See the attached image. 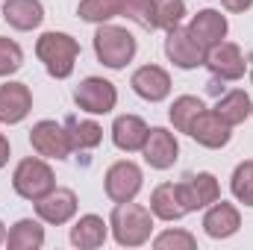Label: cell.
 Masks as SVG:
<instances>
[{
	"instance_id": "30bf717a",
	"label": "cell",
	"mask_w": 253,
	"mask_h": 250,
	"mask_svg": "<svg viewBox=\"0 0 253 250\" xmlns=\"http://www.w3.org/2000/svg\"><path fill=\"white\" fill-rule=\"evenodd\" d=\"M141 153H144V162L156 171H168L177 156H180V144L174 138V132H168L165 126H153L147 129V138L141 144Z\"/></svg>"
},
{
	"instance_id": "d4e9b609",
	"label": "cell",
	"mask_w": 253,
	"mask_h": 250,
	"mask_svg": "<svg viewBox=\"0 0 253 250\" xmlns=\"http://www.w3.org/2000/svg\"><path fill=\"white\" fill-rule=\"evenodd\" d=\"M203 109H206V106H203V100H200V97H194V94H183V97H177V100L171 103L168 118H171V124L177 126L180 132H189L191 121H194Z\"/></svg>"
},
{
	"instance_id": "8fae6325",
	"label": "cell",
	"mask_w": 253,
	"mask_h": 250,
	"mask_svg": "<svg viewBox=\"0 0 253 250\" xmlns=\"http://www.w3.org/2000/svg\"><path fill=\"white\" fill-rule=\"evenodd\" d=\"M206 65L218 80H242L245 71H248L242 47L233 44V42H218L215 47H209L206 50Z\"/></svg>"
},
{
	"instance_id": "7402d4cb",
	"label": "cell",
	"mask_w": 253,
	"mask_h": 250,
	"mask_svg": "<svg viewBox=\"0 0 253 250\" xmlns=\"http://www.w3.org/2000/svg\"><path fill=\"white\" fill-rule=\"evenodd\" d=\"M150 212L162 221H180L186 215V206L180 203V194H177V183H162V186L153 188Z\"/></svg>"
},
{
	"instance_id": "3957f363",
	"label": "cell",
	"mask_w": 253,
	"mask_h": 250,
	"mask_svg": "<svg viewBox=\"0 0 253 250\" xmlns=\"http://www.w3.org/2000/svg\"><path fill=\"white\" fill-rule=\"evenodd\" d=\"M94 53L97 59L118 71L124 65L132 62L135 56V39L132 33L124 30V27H115V24H97V33H94Z\"/></svg>"
},
{
	"instance_id": "9c48e42d",
	"label": "cell",
	"mask_w": 253,
	"mask_h": 250,
	"mask_svg": "<svg viewBox=\"0 0 253 250\" xmlns=\"http://www.w3.org/2000/svg\"><path fill=\"white\" fill-rule=\"evenodd\" d=\"M30 144L44 159H68V153L74 150L71 138H68V129L56 121H39L30 129Z\"/></svg>"
},
{
	"instance_id": "ffe728a7",
	"label": "cell",
	"mask_w": 253,
	"mask_h": 250,
	"mask_svg": "<svg viewBox=\"0 0 253 250\" xmlns=\"http://www.w3.org/2000/svg\"><path fill=\"white\" fill-rule=\"evenodd\" d=\"M106 233H109V227H106V221L100 215H83L71 227V245L80 250H97L103 248Z\"/></svg>"
},
{
	"instance_id": "f546056e",
	"label": "cell",
	"mask_w": 253,
	"mask_h": 250,
	"mask_svg": "<svg viewBox=\"0 0 253 250\" xmlns=\"http://www.w3.org/2000/svg\"><path fill=\"white\" fill-rule=\"evenodd\" d=\"M153 248L156 250H194L197 239L191 233H186V230H165L162 236L153 239Z\"/></svg>"
},
{
	"instance_id": "d6a6232c",
	"label": "cell",
	"mask_w": 253,
	"mask_h": 250,
	"mask_svg": "<svg viewBox=\"0 0 253 250\" xmlns=\"http://www.w3.org/2000/svg\"><path fill=\"white\" fill-rule=\"evenodd\" d=\"M6 162H9V138L0 132V168H3Z\"/></svg>"
},
{
	"instance_id": "603a6c76",
	"label": "cell",
	"mask_w": 253,
	"mask_h": 250,
	"mask_svg": "<svg viewBox=\"0 0 253 250\" xmlns=\"http://www.w3.org/2000/svg\"><path fill=\"white\" fill-rule=\"evenodd\" d=\"M42 245H44V227L33 218H21L6 236L9 250H39Z\"/></svg>"
},
{
	"instance_id": "e0dca14e",
	"label": "cell",
	"mask_w": 253,
	"mask_h": 250,
	"mask_svg": "<svg viewBox=\"0 0 253 250\" xmlns=\"http://www.w3.org/2000/svg\"><path fill=\"white\" fill-rule=\"evenodd\" d=\"M189 30L194 33V39L209 50V47H215L218 42H224V39H227L230 24H227V18H224L218 9H200V12L191 18Z\"/></svg>"
},
{
	"instance_id": "7c38bea8",
	"label": "cell",
	"mask_w": 253,
	"mask_h": 250,
	"mask_svg": "<svg viewBox=\"0 0 253 250\" xmlns=\"http://www.w3.org/2000/svg\"><path fill=\"white\" fill-rule=\"evenodd\" d=\"M129 85H132V91H135L141 100H147V103H159V100H165V97L171 94V77H168V71L159 68V65H141V68L129 77Z\"/></svg>"
},
{
	"instance_id": "d6986e66",
	"label": "cell",
	"mask_w": 253,
	"mask_h": 250,
	"mask_svg": "<svg viewBox=\"0 0 253 250\" xmlns=\"http://www.w3.org/2000/svg\"><path fill=\"white\" fill-rule=\"evenodd\" d=\"M147 129L150 126L144 124L138 115H118L115 124H112V141H115L118 150L135 153V150H141V144L147 138Z\"/></svg>"
},
{
	"instance_id": "2e32d148",
	"label": "cell",
	"mask_w": 253,
	"mask_h": 250,
	"mask_svg": "<svg viewBox=\"0 0 253 250\" xmlns=\"http://www.w3.org/2000/svg\"><path fill=\"white\" fill-rule=\"evenodd\" d=\"M239 227H242L239 209H236L233 203L221 200V197H218V200L209 206V212L203 215V230H206L209 239H230V236L239 233Z\"/></svg>"
},
{
	"instance_id": "ba28073f",
	"label": "cell",
	"mask_w": 253,
	"mask_h": 250,
	"mask_svg": "<svg viewBox=\"0 0 253 250\" xmlns=\"http://www.w3.org/2000/svg\"><path fill=\"white\" fill-rule=\"evenodd\" d=\"M141 168L129 159H121L115 165H109L106 177H103V186H106V194L109 200L115 203H126V200H135V194L141 191Z\"/></svg>"
},
{
	"instance_id": "83f0119b",
	"label": "cell",
	"mask_w": 253,
	"mask_h": 250,
	"mask_svg": "<svg viewBox=\"0 0 253 250\" xmlns=\"http://www.w3.org/2000/svg\"><path fill=\"white\" fill-rule=\"evenodd\" d=\"M230 191H233V197H236L239 203L253 206V159L236 165L233 180H230Z\"/></svg>"
},
{
	"instance_id": "f1b7e54d",
	"label": "cell",
	"mask_w": 253,
	"mask_h": 250,
	"mask_svg": "<svg viewBox=\"0 0 253 250\" xmlns=\"http://www.w3.org/2000/svg\"><path fill=\"white\" fill-rule=\"evenodd\" d=\"M183 15H186V3L183 0H156V27L159 30L168 33V30L180 27Z\"/></svg>"
},
{
	"instance_id": "6da1fadb",
	"label": "cell",
	"mask_w": 253,
	"mask_h": 250,
	"mask_svg": "<svg viewBox=\"0 0 253 250\" xmlns=\"http://www.w3.org/2000/svg\"><path fill=\"white\" fill-rule=\"evenodd\" d=\"M112 236L121 248H141L144 242H150L153 233V212L126 200V203H115L112 218H109Z\"/></svg>"
},
{
	"instance_id": "4fadbf2b",
	"label": "cell",
	"mask_w": 253,
	"mask_h": 250,
	"mask_svg": "<svg viewBox=\"0 0 253 250\" xmlns=\"http://www.w3.org/2000/svg\"><path fill=\"white\" fill-rule=\"evenodd\" d=\"M233 126L227 124V121H221L218 118V112L212 109H203L189 126V135L197 141V144H203V147H209V150H218V147H224V144H230V138H233V132H230Z\"/></svg>"
},
{
	"instance_id": "5b68a950",
	"label": "cell",
	"mask_w": 253,
	"mask_h": 250,
	"mask_svg": "<svg viewBox=\"0 0 253 250\" xmlns=\"http://www.w3.org/2000/svg\"><path fill=\"white\" fill-rule=\"evenodd\" d=\"M74 100H77L80 109H85V112H91V115H106V112H112L115 103H118V88H115L109 80H103V77H85V80L77 85Z\"/></svg>"
},
{
	"instance_id": "836d02e7",
	"label": "cell",
	"mask_w": 253,
	"mask_h": 250,
	"mask_svg": "<svg viewBox=\"0 0 253 250\" xmlns=\"http://www.w3.org/2000/svg\"><path fill=\"white\" fill-rule=\"evenodd\" d=\"M6 242V230H3V221H0V245Z\"/></svg>"
},
{
	"instance_id": "ac0fdd59",
	"label": "cell",
	"mask_w": 253,
	"mask_h": 250,
	"mask_svg": "<svg viewBox=\"0 0 253 250\" xmlns=\"http://www.w3.org/2000/svg\"><path fill=\"white\" fill-rule=\"evenodd\" d=\"M3 21L21 33L36 30L44 21V6H42V0H6L3 3Z\"/></svg>"
},
{
	"instance_id": "484cf974",
	"label": "cell",
	"mask_w": 253,
	"mask_h": 250,
	"mask_svg": "<svg viewBox=\"0 0 253 250\" xmlns=\"http://www.w3.org/2000/svg\"><path fill=\"white\" fill-rule=\"evenodd\" d=\"M77 15L88 24H109L121 15V0H80Z\"/></svg>"
},
{
	"instance_id": "7a4b0ae2",
	"label": "cell",
	"mask_w": 253,
	"mask_h": 250,
	"mask_svg": "<svg viewBox=\"0 0 253 250\" xmlns=\"http://www.w3.org/2000/svg\"><path fill=\"white\" fill-rule=\"evenodd\" d=\"M36 56L42 59L44 71L56 80H68L74 74V65L80 56V42L68 33H44L39 42H36Z\"/></svg>"
},
{
	"instance_id": "277c9868",
	"label": "cell",
	"mask_w": 253,
	"mask_h": 250,
	"mask_svg": "<svg viewBox=\"0 0 253 250\" xmlns=\"http://www.w3.org/2000/svg\"><path fill=\"white\" fill-rule=\"evenodd\" d=\"M12 188L24 197V200H42L44 194H50L56 188V177H53V168L39 159V156H27L18 162L15 174H12Z\"/></svg>"
},
{
	"instance_id": "4316f807",
	"label": "cell",
	"mask_w": 253,
	"mask_h": 250,
	"mask_svg": "<svg viewBox=\"0 0 253 250\" xmlns=\"http://www.w3.org/2000/svg\"><path fill=\"white\" fill-rule=\"evenodd\" d=\"M121 15L135 21L147 33L159 30L156 27V0H121Z\"/></svg>"
},
{
	"instance_id": "cb8c5ba5",
	"label": "cell",
	"mask_w": 253,
	"mask_h": 250,
	"mask_svg": "<svg viewBox=\"0 0 253 250\" xmlns=\"http://www.w3.org/2000/svg\"><path fill=\"white\" fill-rule=\"evenodd\" d=\"M68 138H71V147L74 150H91L103 141V129L94 121H80V118H71L68 121Z\"/></svg>"
},
{
	"instance_id": "52a82bcc",
	"label": "cell",
	"mask_w": 253,
	"mask_h": 250,
	"mask_svg": "<svg viewBox=\"0 0 253 250\" xmlns=\"http://www.w3.org/2000/svg\"><path fill=\"white\" fill-rule=\"evenodd\" d=\"M177 194H180V203L186 206V212H197V209L212 206L221 197V186L209 171H200V174H186L177 183Z\"/></svg>"
},
{
	"instance_id": "8992f818",
	"label": "cell",
	"mask_w": 253,
	"mask_h": 250,
	"mask_svg": "<svg viewBox=\"0 0 253 250\" xmlns=\"http://www.w3.org/2000/svg\"><path fill=\"white\" fill-rule=\"evenodd\" d=\"M165 56L177 65V68L191 71V68L206 65V47L194 39L191 30L174 27V30H168V39H165Z\"/></svg>"
},
{
	"instance_id": "44dd1931",
	"label": "cell",
	"mask_w": 253,
	"mask_h": 250,
	"mask_svg": "<svg viewBox=\"0 0 253 250\" xmlns=\"http://www.w3.org/2000/svg\"><path fill=\"white\" fill-rule=\"evenodd\" d=\"M215 112H218L221 121H227L230 126L245 124V121L253 115V100L248 97V91L233 88V91H227V94L215 103Z\"/></svg>"
},
{
	"instance_id": "4dcf8cb0",
	"label": "cell",
	"mask_w": 253,
	"mask_h": 250,
	"mask_svg": "<svg viewBox=\"0 0 253 250\" xmlns=\"http://www.w3.org/2000/svg\"><path fill=\"white\" fill-rule=\"evenodd\" d=\"M21 65H24V50H21V44L12 42V39H0V77L15 74Z\"/></svg>"
},
{
	"instance_id": "5bb4252c",
	"label": "cell",
	"mask_w": 253,
	"mask_h": 250,
	"mask_svg": "<svg viewBox=\"0 0 253 250\" xmlns=\"http://www.w3.org/2000/svg\"><path fill=\"white\" fill-rule=\"evenodd\" d=\"M36 215L44 224L62 227L77 215V194L71 188H53L50 194H44L42 200H36Z\"/></svg>"
},
{
	"instance_id": "9a60e30c",
	"label": "cell",
	"mask_w": 253,
	"mask_h": 250,
	"mask_svg": "<svg viewBox=\"0 0 253 250\" xmlns=\"http://www.w3.org/2000/svg\"><path fill=\"white\" fill-rule=\"evenodd\" d=\"M33 109V91L24 83L0 85V124H21Z\"/></svg>"
},
{
	"instance_id": "1f68e13d",
	"label": "cell",
	"mask_w": 253,
	"mask_h": 250,
	"mask_svg": "<svg viewBox=\"0 0 253 250\" xmlns=\"http://www.w3.org/2000/svg\"><path fill=\"white\" fill-rule=\"evenodd\" d=\"M221 6H224L227 12H248L253 6V0H221Z\"/></svg>"
}]
</instances>
